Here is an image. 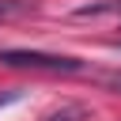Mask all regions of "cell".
<instances>
[{
	"label": "cell",
	"mask_w": 121,
	"mask_h": 121,
	"mask_svg": "<svg viewBox=\"0 0 121 121\" xmlns=\"http://www.w3.org/2000/svg\"><path fill=\"white\" fill-rule=\"evenodd\" d=\"M117 45H121V42H117Z\"/></svg>",
	"instance_id": "8992f818"
},
{
	"label": "cell",
	"mask_w": 121,
	"mask_h": 121,
	"mask_svg": "<svg viewBox=\"0 0 121 121\" xmlns=\"http://www.w3.org/2000/svg\"><path fill=\"white\" fill-rule=\"evenodd\" d=\"M110 11H121V0H98V4H79V8H76V19H91V15H110Z\"/></svg>",
	"instance_id": "7a4b0ae2"
},
{
	"label": "cell",
	"mask_w": 121,
	"mask_h": 121,
	"mask_svg": "<svg viewBox=\"0 0 121 121\" xmlns=\"http://www.w3.org/2000/svg\"><path fill=\"white\" fill-rule=\"evenodd\" d=\"M0 64L8 68H38V72H79L83 60L60 57V53H38V49H0Z\"/></svg>",
	"instance_id": "6da1fadb"
},
{
	"label": "cell",
	"mask_w": 121,
	"mask_h": 121,
	"mask_svg": "<svg viewBox=\"0 0 121 121\" xmlns=\"http://www.w3.org/2000/svg\"><path fill=\"white\" fill-rule=\"evenodd\" d=\"M30 8H34V0H0V19H15Z\"/></svg>",
	"instance_id": "3957f363"
},
{
	"label": "cell",
	"mask_w": 121,
	"mask_h": 121,
	"mask_svg": "<svg viewBox=\"0 0 121 121\" xmlns=\"http://www.w3.org/2000/svg\"><path fill=\"white\" fill-rule=\"evenodd\" d=\"M83 117V106H76V102H68V106H60V110H53V113H45L42 121H79Z\"/></svg>",
	"instance_id": "277c9868"
},
{
	"label": "cell",
	"mask_w": 121,
	"mask_h": 121,
	"mask_svg": "<svg viewBox=\"0 0 121 121\" xmlns=\"http://www.w3.org/2000/svg\"><path fill=\"white\" fill-rule=\"evenodd\" d=\"M19 98V91H8V95H0V106H8V102H15Z\"/></svg>",
	"instance_id": "5b68a950"
}]
</instances>
